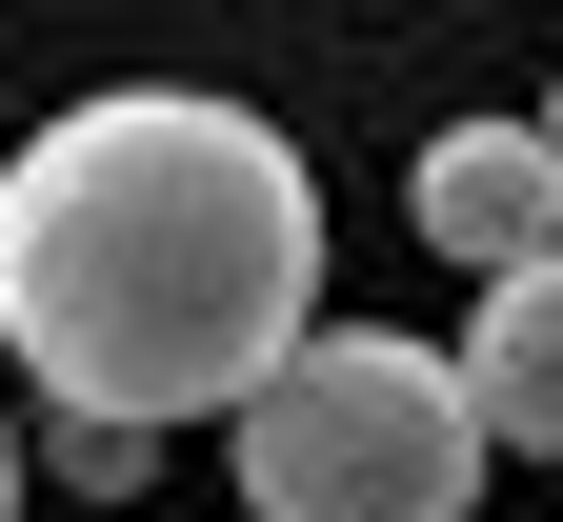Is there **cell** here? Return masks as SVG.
Masks as SVG:
<instances>
[{
  "label": "cell",
  "instance_id": "cell-1",
  "mask_svg": "<svg viewBox=\"0 0 563 522\" xmlns=\"http://www.w3.org/2000/svg\"><path fill=\"white\" fill-rule=\"evenodd\" d=\"M302 322H322V181L282 121L201 81H101L0 162V342L41 402L222 422Z\"/></svg>",
  "mask_w": 563,
  "mask_h": 522
},
{
  "label": "cell",
  "instance_id": "cell-2",
  "mask_svg": "<svg viewBox=\"0 0 563 522\" xmlns=\"http://www.w3.org/2000/svg\"><path fill=\"white\" fill-rule=\"evenodd\" d=\"M222 463H242V522H463L483 502V402L402 322H302L222 402Z\"/></svg>",
  "mask_w": 563,
  "mask_h": 522
},
{
  "label": "cell",
  "instance_id": "cell-3",
  "mask_svg": "<svg viewBox=\"0 0 563 522\" xmlns=\"http://www.w3.org/2000/svg\"><path fill=\"white\" fill-rule=\"evenodd\" d=\"M402 221H422L463 281L523 262V242H563V162H543V121H443V141L402 162Z\"/></svg>",
  "mask_w": 563,
  "mask_h": 522
},
{
  "label": "cell",
  "instance_id": "cell-4",
  "mask_svg": "<svg viewBox=\"0 0 563 522\" xmlns=\"http://www.w3.org/2000/svg\"><path fill=\"white\" fill-rule=\"evenodd\" d=\"M463 402H483V442H523V463H563V242H523V262H483V302H463Z\"/></svg>",
  "mask_w": 563,
  "mask_h": 522
},
{
  "label": "cell",
  "instance_id": "cell-5",
  "mask_svg": "<svg viewBox=\"0 0 563 522\" xmlns=\"http://www.w3.org/2000/svg\"><path fill=\"white\" fill-rule=\"evenodd\" d=\"M21 463H41L60 502H141V482H162V422H101V402H41V422H21Z\"/></svg>",
  "mask_w": 563,
  "mask_h": 522
},
{
  "label": "cell",
  "instance_id": "cell-6",
  "mask_svg": "<svg viewBox=\"0 0 563 522\" xmlns=\"http://www.w3.org/2000/svg\"><path fill=\"white\" fill-rule=\"evenodd\" d=\"M0 522H21V402H0Z\"/></svg>",
  "mask_w": 563,
  "mask_h": 522
},
{
  "label": "cell",
  "instance_id": "cell-7",
  "mask_svg": "<svg viewBox=\"0 0 563 522\" xmlns=\"http://www.w3.org/2000/svg\"><path fill=\"white\" fill-rule=\"evenodd\" d=\"M543 162H563V101H543Z\"/></svg>",
  "mask_w": 563,
  "mask_h": 522
}]
</instances>
